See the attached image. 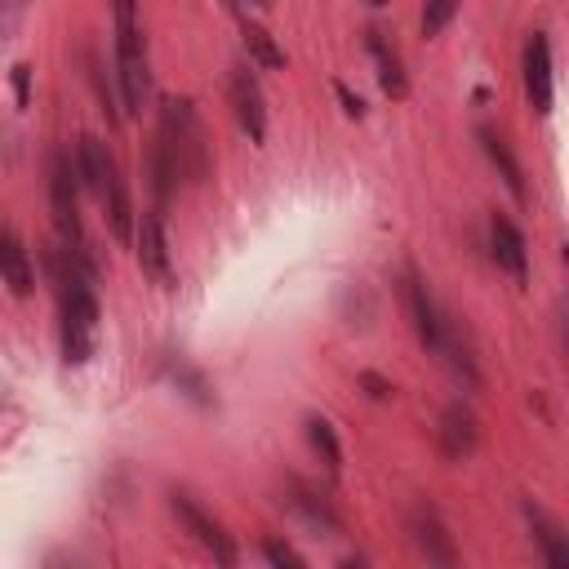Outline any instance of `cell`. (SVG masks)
Segmentation results:
<instances>
[{
	"label": "cell",
	"instance_id": "cell-25",
	"mask_svg": "<svg viewBox=\"0 0 569 569\" xmlns=\"http://www.w3.org/2000/svg\"><path fill=\"white\" fill-rule=\"evenodd\" d=\"M236 4H244V9H267V0H236Z\"/></svg>",
	"mask_w": 569,
	"mask_h": 569
},
{
	"label": "cell",
	"instance_id": "cell-7",
	"mask_svg": "<svg viewBox=\"0 0 569 569\" xmlns=\"http://www.w3.org/2000/svg\"><path fill=\"white\" fill-rule=\"evenodd\" d=\"M133 244H138V267L151 284L173 289V267H169V244H164V227L156 213H138L133 218Z\"/></svg>",
	"mask_w": 569,
	"mask_h": 569
},
{
	"label": "cell",
	"instance_id": "cell-13",
	"mask_svg": "<svg viewBox=\"0 0 569 569\" xmlns=\"http://www.w3.org/2000/svg\"><path fill=\"white\" fill-rule=\"evenodd\" d=\"M284 502H289V507H293V511L316 529V538H320V533H325V538H338V533H342L338 511H333L316 489H307L302 480H289V498H284Z\"/></svg>",
	"mask_w": 569,
	"mask_h": 569
},
{
	"label": "cell",
	"instance_id": "cell-8",
	"mask_svg": "<svg viewBox=\"0 0 569 569\" xmlns=\"http://www.w3.org/2000/svg\"><path fill=\"white\" fill-rule=\"evenodd\" d=\"M520 76H525V98L538 116L551 111V44L542 31H533L525 40V53H520Z\"/></svg>",
	"mask_w": 569,
	"mask_h": 569
},
{
	"label": "cell",
	"instance_id": "cell-1",
	"mask_svg": "<svg viewBox=\"0 0 569 569\" xmlns=\"http://www.w3.org/2000/svg\"><path fill=\"white\" fill-rule=\"evenodd\" d=\"M76 173H80V182L98 196V204H102V213H107V222H111V236H116L120 244H133V204H129V187H124V178H120L116 156L107 151V142H102L98 133H84V138L76 142Z\"/></svg>",
	"mask_w": 569,
	"mask_h": 569
},
{
	"label": "cell",
	"instance_id": "cell-19",
	"mask_svg": "<svg viewBox=\"0 0 569 569\" xmlns=\"http://www.w3.org/2000/svg\"><path fill=\"white\" fill-rule=\"evenodd\" d=\"M244 49H249V58H253L258 67H267V71H280V67H284V49L276 44V36H271L267 27H258V22H249V18H244Z\"/></svg>",
	"mask_w": 569,
	"mask_h": 569
},
{
	"label": "cell",
	"instance_id": "cell-15",
	"mask_svg": "<svg viewBox=\"0 0 569 569\" xmlns=\"http://www.w3.org/2000/svg\"><path fill=\"white\" fill-rule=\"evenodd\" d=\"M365 49H369V58H373V67H378V84H382V93L405 98V93H409V76H405L400 53L382 40V31H365Z\"/></svg>",
	"mask_w": 569,
	"mask_h": 569
},
{
	"label": "cell",
	"instance_id": "cell-12",
	"mask_svg": "<svg viewBox=\"0 0 569 569\" xmlns=\"http://www.w3.org/2000/svg\"><path fill=\"white\" fill-rule=\"evenodd\" d=\"M0 280L13 298H27L36 289V271H31V258H27V244L4 227L0 231Z\"/></svg>",
	"mask_w": 569,
	"mask_h": 569
},
{
	"label": "cell",
	"instance_id": "cell-17",
	"mask_svg": "<svg viewBox=\"0 0 569 569\" xmlns=\"http://www.w3.org/2000/svg\"><path fill=\"white\" fill-rule=\"evenodd\" d=\"M525 520H529V533H533L542 560H547V565H565V560H569V542H565L560 525H556L538 502H529V498H525Z\"/></svg>",
	"mask_w": 569,
	"mask_h": 569
},
{
	"label": "cell",
	"instance_id": "cell-10",
	"mask_svg": "<svg viewBox=\"0 0 569 569\" xmlns=\"http://www.w3.org/2000/svg\"><path fill=\"white\" fill-rule=\"evenodd\" d=\"M231 107H236V120L249 133V142L262 147V138H267V107H262V89H258L249 67L231 71Z\"/></svg>",
	"mask_w": 569,
	"mask_h": 569
},
{
	"label": "cell",
	"instance_id": "cell-22",
	"mask_svg": "<svg viewBox=\"0 0 569 569\" xmlns=\"http://www.w3.org/2000/svg\"><path fill=\"white\" fill-rule=\"evenodd\" d=\"M356 387H365V396H369V400H391V396H396V387H391L382 373H369V369H365V373H356Z\"/></svg>",
	"mask_w": 569,
	"mask_h": 569
},
{
	"label": "cell",
	"instance_id": "cell-5",
	"mask_svg": "<svg viewBox=\"0 0 569 569\" xmlns=\"http://www.w3.org/2000/svg\"><path fill=\"white\" fill-rule=\"evenodd\" d=\"M169 511L178 516V525L218 560V565H236V542L227 538V529L191 498V493H182V489H169Z\"/></svg>",
	"mask_w": 569,
	"mask_h": 569
},
{
	"label": "cell",
	"instance_id": "cell-21",
	"mask_svg": "<svg viewBox=\"0 0 569 569\" xmlns=\"http://www.w3.org/2000/svg\"><path fill=\"white\" fill-rule=\"evenodd\" d=\"M262 560H267V565H280V569H284V565H289V569H302V556H298L284 538H271V533L262 538Z\"/></svg>",
	"mask_w": 569,
	"mask_h": 569
},
{
	"label": "cell",
	"instance_id": "cell-6",
	"mask_svg": "<svg viewBox=\"0 0 569 569\" xmlns=\"http://www.w3.org/2000/svg\"><path fill=\"white\" fill-rule=\"evenodd\" d=\"M400 302H405V316H409V325H413L418 342L436 351V347H440V338H445V311L436 307V298H431L427 280H422V276H413V271H405V280H400Z\"/></svg>",
	"mask_w": 569,
	"mask_h": 569
},
{
	"label": "cell",
	"instance_id": "cell-14",
	"mask_svg": "<svg viewBox=\"0 0 569 569\" xmlns=\"http://www.w3.org/2000/svg\"><path fill=\"white\" fill-rule=\"evenodd\" d=\"M476 440H480L476 413L467 405H449L445 418H440V449H445V458H467L476 449Z\"/></svg>",
	"mask_w": 569,
	"mask_h": 569
},
{
	"label": "cell",
	"instance_id": "cell-9",
	"mask_svg": "<svg viewBox=\"0 0 569 569\" xmlns=\"http://www.w3.org/2000/svg\"><path fill=\"white\" fill-rule=\"evenodd\" d=\"M409 542H413L418 556L431 560V565H458L453 533L445 529V520H440L431 507H413V516H409Z\"/></svg>",
	"mask_w": 569,
	"mask_h": 569
},
{
	"label": "cell",
	"instance_id": "cell-18",
	"mask_svg": "<svg viewBox=\"0 0 569 569\" xmlns=\"http://www.w3.org/2000/svg\"><path fill=\"white\" fill-rule=\"evenodd\" d=\"M302 427H307V445L320 453L325 471H329V476H338V471H342V445H338L333 422H329V418H320V413H311Z\"/></svg>",
	"mask_w": 569,
	"mask_h": 569
},
{
	"label": "cell",
	"instance_id": "cell-11",
	"mask_svg": "<svg viewBox=\"0 0 569 569\" xmlns=\"http://www.w3.org/2000/svg\"><path fill=\"white\" fill-rule=\"evenodd\" d=\"M489 249H493V262L525 284V276H529V249H525V236H520V227L511 218H502V213L489 218Z\"/></svg>",
	"mask_w": 569,
	"mask_h": 569
},
{
	"label": "cell",
	"instance_id": "cell-2",
	"mask_svg": "<svg viewBox=\"0 0 569 569\" xmlns=\"http://www.w3.org/2000/svg\"><path fill=\"white\" fill-rule=\"evenodd\" d=\"M93 333H98V298L84 280V271L62 276V320H58V347L67 365H84L93 356Z\"/></svg>",
	"mask_w": 569,
	"mask_h": 569
},
{
	"label": "cell",
	"instance_id": "cell-20",
	"mask_svg": "<svg viewBox=\"0 0 569 569\" xmlns=\"http://www.w3.org/2000/svg\"><path fill=\"white\" fill-rule=\"evenodd\" d=\"M462 0H422V36H436L449 27V18L458 13Z\"/></svg>",
	"mask_w": 569,
	"mask_h": 569
},
{
	"label": "cell",
	"instance_id": "cell-24",
	"mask_svg": "<svg viewBox=\"0 0 569 569\" xmlns=\"http://www.w3.org/2000/svg\"><path fill=\"white\" fill-rule=\"evenodd\" d=\"M13 89H18V102H27V89H31V67L27 62L13 67Z\"/></svg>",
	"mask_w": 569,
	"mask_h": 569
},
{
	"label": "cell",
	"instance_id": "cell-3",
	"mask_svg": "<svg viewBox=\"0 0 569 569\" xmlns=\"http://www.w3.org/2000/svg\"><path fill=\"white\" fill-rule=\"evenodd\" d=\"M116 18V76H120V98L129 111H142L151 76H147V49H142V27H138V0H111Z\"/></svg>",
	"mask_w": 569,
	"mask_h": 569
},
{
	"label": "cell",
	"instance_id": "cell-23",
	"mask_svg": "<svg viewBox=\"0 0 569 569\" xmlns=\"http://www.w3.org/2000/svg\"><path fill=\"white\" fill-rule=\"evenodd\" d=\"M333 93H338V102H342V111H347V116H356V120L365 116V102H360V93H351L342 80H333Z\"/></svg>",
	"mask_w": 569,
	"mask_h": 569
},
{
	"label": "cell",
	"instance_id": "cell-16",
	"mask_svg": "<svg viewBox=\"0 0 569 569\" xmlns=\"http://www.w3.org/2000/svg\"><path fill=\"white\" fill-rule=\"evenodd\" d=\"M480 147H485L489 164L498 169V178L507 182V191H511L516 200H525V173H520V160H516L511 142H507L498 129H480Z\"/></svg>",
	"mask_w": 569,
	"mask_h": 569
},
{
	"label": "cell",
	"instance_id": "cell-4",
	"mask_svg": "<svg viewBox=\"0 0 569 569\" xmlns=\"http://www.w3.org/2000/svg\"><path fill=\"white\" fill-rule=\"evenodd\" d=\"M49 200H53V222H58L62 240L84 249L80 244V173L67 151H53V160H49Z\"/></svg>",
	"mask_w": 569,
	"mask_h": 569
}]
</instances>
